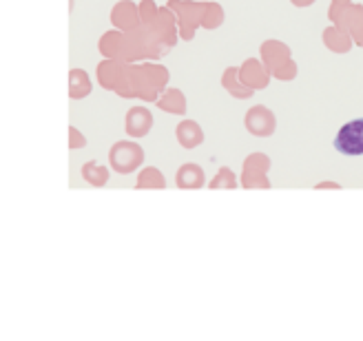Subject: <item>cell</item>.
<instances>
[{"label": "cell", "instance_id": "1", "mask_svg": "<svg viewBox=\"0 0 363 341\" xmlns=\"http://www.w3.org/2000/svg\"><path fill=\"white\" fill-rule=\"evenodd\" d=\"M262 58L266 60V69L270 76H275L284 82L297 76V65L290 58V49L279 40H266L262 45Z\"/></svg>", "mask_w": 363, "mask_h": 341}, {"label": "cell", "instance_id": "2", "mask_svg": "<svg viewBox=\"0 0 363 341\" xmlns=\"http://www.w3.org/2000/svg\"><path fill=\"white\" fill-rule=\"evenodd\" d=\"M108 162H111V169L116 173L129 175L144 162V151L135 142L122 140V142H116L111 151H108Z\"/></svg>", "mask_w": 363, "mask_h": 341}, {"label": "cell", "instance_id": "3", "mask_svg": "<svg viewBox=\"0 0 363 341\" xmlns=\"http://www.w3.org/2000/svg\"><path fill=\"white\" fill-rule=\"evenodd\" d=\"M333 145L341 155H348V157L363 155V118H357L343 124L337 131Z\"/></svg>", "mask_w": 363, "mask_h": 341}, {"label": "cell", "instance_id": "4", "mask_svg": "<svg viewBox=\"0 0 363 341\" xmlns=\"http://www.w3.org/2000/svg\"><path fill=\"white\" fill-rule=\"evenodd\" d=\"M244 124H246V131L255 138H268L275 133L277 129V118L272 113L268 106L264 104H257V106H250L246 111V118H244Z\"/></svg>", "mask_w": 363, "mask_h": 341}, {"label": "cell", "instance_id": "5", "mask_svg": "<svg viewBox=\"0 0 363 341\" xmlns=\"http://www.w3.org/2000/svg\"><path fill=\"white\" fill-rule=\"evenodd\" d=\"M270 169V160L262 153H252L244 160V171H242V184L244 189H268V173Z\"/></svg>", "mask_w": 363, "mask_h": 341}, {"label": "cell", "instance_id": "6", "mask_svg": "<svg viewBox=\"0 0 363 341\" xmlns=\"http://www.w3.org/2000/svg\"><path fill=\"white\" fill-rule=\"evenodd\" d=\"M169 7H177L175 11L179 13V31L186 40L193 38V31L202 25V16H204V7H197L193 3H179V0H171Z\"/></svg>", "mask_w": 363, "mask_h": 341}, {"label": "cell", "instance_id": "7", "mask_svg": "<svg viewBox=\"0 0 363 341\" xmlns=\"http://www.w3.org/2000/svg\"><path fill=\"white\" fill-rule=\"evenodd\" d=\"M153 127V113L147 106H133V109L126 111L124 120V129L131 138H144Z\"/></svg>", "mask_w": 363, "mask_h": 341}, {"label": "cell", "instance_id": "8", "mask_svg": "<svg viewBox=\"0 0 363 341\" xmlns=\"http://www.w3.org/2000/svg\"><path fill=\"white\" fill-rule=\"evenodd\" d=\"M140 7L131 3V0H120L111 11V23L120 31H133L140 25Z\"/></svg>", "mask_w": 363, "mask_h": 341}, {"label": "cell", "instance_id": "9", "mask_svg": "<svg viewBox=\"0 0 363 341\" xmlns=\"http://www.w3.org/2000/svg\"><path fill=\"white\" fill-rule=\"evenodd\" d=\"M240 78L246 86H250L252 91H259V89L268 86V78L270 71L255 58H248L242 67H240Z\"/></svg>", "mask_w": 363, "mask_h": 341}, {"label": "cell", "instance_id": "10", "mask_svg": "<svg viewBox=\"0 0 363 341\" xmlns=\"http://www.w3.org/2000/svg\"><path fill=\"white\" fill-rule=\"evenodd\" d=\"M175 135H177L179 147H184V149H195L204 142V131L195 120H182L175 129Z\"/></svg>", "mask_w": 363, "mask_h": 341}, {"label": "cell", "instance_id": "11", "mask_svg": "<svg viewBox=\"0 0 363 341\" xmlns=\"http://www.w3.org/2000/svg\"><path fill=\"white\" fill-rule=\"evenodd\" d=\"M175 184L179 189H202L204 186V169L195 162L182 164L175 175Z\"/></svg>", "mask_w": 363, "mask_h": 341}, {"label": "cell", "instance_id": "12", "mask_svg": "<svg viewBox=\"0 0 363 341\" xmlns=\"http://www.w3.org/2000/svg\"><path fill=\"white\" fill-rule=\"evenodd\" d=\"M323 45L335 53H348L352 49V38L346 29L335 25V27H328L323 31Z\"/></svg>", "mask_w": 363, "mask_h": 341}, {"label": "cell", "instance_id": "13", "mask_svg": "<svg viewBox=\"0 0 363 341\" xmlns=\"http://www.w3.org/2000/svg\"><path fill=\"white\" fill-rule=\"evenodd\" d=\"M91 89H94V84H91V78L84 69H71L69 71V96L71 100H82L91 94Z\"/></svg>", "mask_w": 363, "mask_h": 341}, {"label": "cell", "instance_id": "14", "mask_svg": "<svg viewBox=\"0 0 363 341\" xmlns=\"http://www.w3.org/2000/svg\"><path fill=\"white\" fill-rule=\"evenodd\" d=\"M222 84H224V89H226V91H228L233 98L246 100V98H250V94H252V89L246 86V84L242 82V78H240V69H238V67H228V69L224 71Z\"/></svg>", "mask_w": 363, "mask_h": 341}, {"label": "cell", "instance_id": "15", "mask_svg": "<svg viewBox=\"0 0 363 341\" xmlns=\"http://www.w3.org/2000/svg\"><path fill=\"white\" fill-rule=\"evenodd\" d=\"M122 67L124 62H118V60H104L100 62L98 67V80L104 89H111L116 91V86L120 82V76H122Z\"/></svg>", "mask_w": 363, "mask_h": 341}, {"label": "cell", "instance_id": "16", "mask_svg": "<svg viewBox=\"0 0 363 341\" xmlns=\"http://www.w3.org/2000/svg\"><path fill=\"white\" fill-rule=\"evenodd\" d=\"M157 106L162 111L182 116V113H186V98L179 89H169V91H164L157 98Z\"/></svg>", "mask_w": 363, "mask_h": 341}, {"label": "cell", "instance_id": "17", "mask_svg": "<svg viewBox=\"0 0 363 341\" xmlns=\"http://www.w3.org/2000/svg\"><path fill=\"white\" fill-rule=\"evenodd\" d=\"M124 38H126L124 31H108V33H104L102 38H100V51L104 53L106 58H120L122 60Z\"/></svg>", "mask_w": 363, "mask_h": 341}, {"label": "cell", "instance_id": "18", "mask_svg": "<svg viewBox=\"0 0 363 341\" xmlns=\"http://www.w3.org/2000/svg\"><path fill=\"white\" fill-rule=\"evenodd\" d=\"M82 177L91 186H104L108 182V169L100 167L96 160H91V162L82 164Z\"/></svg>", "mask_w": 363, "mask_h": 341}, {"label": "cell", "instance_id": "19", "mask_svg": "<svg viewBox=\"0 0 363 341\" xmlns=\"http://www.w3.org/2000/svg\"><path fill=\"white\" fill-rule=\"evenodd\" d=\"M135 189H164V177L155 167H149L138 175Z\"/></svg>", "mask_w": 363, "mask_h": 341}, {"label": "cell", "instance_id": "20", "mask_svg": "<svg viewBox=\"0 0 363 341\" xmlns=\"http://www.w3.org/2000/svg\"><path fill=\"white\" fill-rule=\"evenodd\" d=\"M224 23V9L222 5H217V3H211L204 7V16H202V27L204 29H215V27H220Z\"/></svg>", "mask_w": 363, "mask_h": 341}, {"label": "cell", "instance_id": "21", "mask_svg": "<svg viewBox=\"0 0 363 341\" xmlns=\"http://www.w3.org/2000/svg\"><path fill=\"white\" fill-rule=\"evenodd\" d=\"M208 189H238V177H235V173L228 167H222L220 173L211 179Z\"/></svg>", "mask_w": 363, "mask_h": 341}, {"label": "cell", "instance_id": "22", "mask_svg": "<svg viewBox=\"0 0 363 341\" xmlns=\"http://www.w3.org/2000/svg\"><path fill=\"white\" fill-rule=\"evenodd\" d=\"M157 13H160V9L155 7L153 0H142V3H140V18H142V23H147V25L155 23Z\"/></svg>", "mask_w": 363, "mask_h": 341}, {"label": "cell", "instance_id": "23", "mask_svg": "<svg viewBox=\"0 0 363 341\" xmlns=\"http://www.w3.org/2000/svg\"><path fill=\"white\" fill-rule=\"evenodd\" d=\"M82 147H86V138L76 127H69V149L76 151V149H82Z\"/></svg>", "mask_w": 363, "mask_h": 341}, {"label": "cell", "instance_id": "24", "mask_svg": "<svg viewBox=\"0 0 363 341\" xmlns=\"http://www.w3.org/2000/svg\"><path fill=\"white\" fill-rule=\"evenodd\" d=\"M315 189H339V184L337 182H319Z\"/></svg>", "mask_w": 363, "mask_h": 341}, {"label": "cell", "instance_id": "25", "mask_svg": "<svg viewBox=\"0 0 363 341\" xmlns=\"http://www.w3.org/2000/svg\"><path fill=\"white\" fill-rule=\"evenodd\" d=\"M293 5H297V7H308V5H313L315 0H290Z\"/></svg>", "mask_w": 363, "mask_h": 341}]
</instances>
